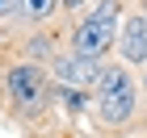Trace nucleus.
<instances>
[{
	"instance_id": "1",
	"label": "nucleus",
	"mask_w": 147,
	"mask_h": 138,
	"mask_svg": "<svg viewBox=\"0 0 147 138\" xmlns=\"http://www.w3.org/2000/svg\"><path fill=\"white\" fill-rule=\"evenodd\" d=\"M122 4L118 0H101L97 9L76 25V34H71V46H76V55L84 59H101L109 46H118V29H122Z\"/></svg>"
},
{
	"instance_id": "2",
	"label": "nucleus",
	"mask_w": 147,
	"mask_h": 138,
	"mask_svg": "<svg viewBox=\"0 0 147 138\" xmlns=\"http://www.w3.org/2000/svg\"><path fill=\"white\" fill-rule=\"evenodd\" d=\"M135 113V80L126 67H105L97 80V117L105 126H126Z\"/></svg>"
},
{
	"instance_id": "3",
	"label": "nucleus",
	"mask_w": 147,
	"mask_h": 138,
	"mask_svg": "<svg viewBox=\"0 0 147 138\" xmlns=\"http://www.w3.org/2000/svg\"><path fill=\"white\" fill-rule=\"evenodd\" d=\"M9 84V96L21 113H42L46 101H51V88H46V75L34 67V63H17V67L4 75Z\"/></svg>"
},
{
	"instance_id": "4",
	"label": "nucleus",
	"mask_w": 147,
	"mask_h": 138,
	"mask_svg": "<svg viewBox=\"0 0 147 138\" xmlns=\"http://www.w3.org/2000/svg\"><path fill=\"white\" fill-rule=\"evenodd\" d=\"M101 71L97 67V59H84V55H59L55 59V75H59V88H80V92H88L92 84L101 80Z\"/></svg>"
},
{
	"instance_id": "5",
	"label": "nucleus",
	"mask_w": 147,
	"mask_h": 138,
	"mask_svg": "<svg viewBox=\"0 0 147 138\" xmlns=\"http://www.w3.org/2000/svg\"><path fill=\"white\" fill-rule=\"evenodd\" d=\"M118 50L126 63H147V17H126L118 29Z\"/></svg>"
},
{
	"instance_id": "6",
	"label": "nucleus",
	"mask_w": 147,
	"mask_h": 138,
	"mask_svg": "<svg viewBox=\"0 0 147 138\" xmlns=\"http://www.w3.org/2000/svg\"><path fill=\"white\" fill-rule=\"evenodd\" d=\"M13 9L21 13V17H30V21H46L59 9V0H13Z\"/></svg>"
},
{
	"instance_id": "7",
	"label": "nucleus",
	"mask_w": 147,
	"mask_h": 138,
	"mask_svg": "<svg viewBox=\"0 0 147 138\" xmlns=\"http://www.w3.org/2000/svg\"><path fill=\"white\" fill-rule=\"evenodd\" d=\"M59 96L67 101V113H84V109H88V96L80 88H59Z\"/></svg>"
},
{
	"instance_id": "8",
	"label": "nucleus",
	"mask_w": 147,
	"mask_h": 138,
	"mask_svg": "<svg viewBox=\"0 0 147 138\" xmlns=\"http://www.w3.org/2000/svg\"><path fill=\"white\" fill-rule=\"evenodd\" d=\"M13 13H17V9H13V0H0V21H4V17H13Z\"/></svg>"
},
{
	"instance_id": "9",
	"label": "nucleus",
	"mask_w": 147,
	"mask_h": 138,
	"mask_svg": "<svg viewBox=\"0 0 147 138\" xmlns=\"http://www.w3.org/2000/svg\"><path fill=\"white\" fill-rule=\"evenodd\" d=\"M59 4H67V9H80V4H88V0H59Z\"/></svg>"
},
{
	"instance_id": "10",
	"label": "nucleus",
	"mask_w": 147,
	"mask_h": 138,
	"mask_svg": "<svg viewBox=\"0 0 147 138\" xmlns=\"http://www.w3.org/2000/svg\"><path fill=\"white\" fill-rule=\"evenodd\" d=\"M143 84H147V80H143Z\"/></svg>"
}]
</instances>
